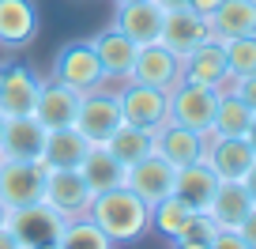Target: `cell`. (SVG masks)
<instances>
[{
    "label": "cell",
    "instance_id": "obj_1",
    "mask_svg": "<svg viewBox=\"0 0 256 249\" xmlns=\"http://www.w3.org/2000/svg\"><path fill=\"white\" fill-rule=\"evenodd\" d=\"M87 219H94L106 230V238L113 245H120V241H136L151 226V204L140 200L128 185H117V189L94 193V200L87 208Z\"/></svg>",
    "mask_w": 256,
    "mask_h": 249
},
{
    "label": "cell",
    "instance_id": "obj_2",
    "mask_svg": "<svg viewBox=\"0 0 256 249\" xmlns=\"http://www.w3.org/2000/svg\"><path fill=\"white\" fill-rule=\"evenodd\" d=\"M46 174L49 166L42 159H0V204L8 211L16 208H30L42 200V189H46Z\"/></svg>",
    "mask_w": 256,
    "mask_h": 249
},
{
    "label": "cell",
    "instance_id": "obj_3",
    "mask_svg": "<svg viewBox=\"0 0 256 249\" xmlns=\"http://www.w3.org/2000/svg\"><path fill=\"white\" fill-rule=\"evenodd\" d=\"M117 102H120V117L128 125H140V129H151L158 136L170 121V95L158 87H147V83H132L124 80V87L117 91Z\"/></svg>",
    "mask_w": 256,
    "mask_h": 249
},
{
    "label": "cell",
    "instance_id": "obj_4",
    "mask_svg": "<svg viewBox=\"0 0 256 249\" xmlns=\"http://www.w3.org/2000/svg\"><path fill=\"white\" fill-rule=\"evenodd\" d=\"M218 87H204V83H188L181 80L174 91H170V117L174 125H184L192 132H211V121H215L218 110Z\"/></svg>",
    "mask_w": 256,
    "mask_h": 249
},
{
    "label": "cell",
    "instance_id": "obj_5",
    "mask_svg": "<svg viewBox=\"0 0 256 249\" xmlns=\"http://www.w3.org/2000/svg\"><path fill=\"white\" fill-rule=\"evenodd\" d=\"M53 80L64 83V87H72V91H80V95L102 87L106 72H102V65H98L94 46H90V42H68V46L53 57Z\"/></svg>",
    "mask_w": 256,
    "mask_h": 249
},
{
    "label": "cell",
    "instance_id": "obj_6",
    "mask_svg": "<svg viewBox=\"0 0 256 249\" xmlns=\"http://www.w3.org/2000/svg\"><path fill=\"white\" fill-rule=\"evenodd\" d=\"M8 226H12V234L19 238L23 249H42V245H56V238L64 230V215L53 211L46 200H38L30 208L8 211Z\"/></svg>",
    "mask_w": 256,
    "mask_h": 249
},
{
    "label": "cell",
    "instance_id": "obj_7",
    "mask_svg": "<svg viewBox=\"0 0 256 249\" xmlns=\"http://www.w3.org/2000/svg\"><path fill=\"white\" fill-rule=\"evenodd\" d=\"M120 102H117V91H110L102 83V87L87 91V95L80 98V113H76V129L83 132V136L90 140V144H102L106 136H110L113 129L120 125Z\"/></svg>",
    "mask_w": 256,
    "mask_h": 249
},
{
    "label": "cell",
    "instance_id": "obj_8",
    "mask_svg": "<svg viewBox=\"0 0 256 249\" xmlns=\"http://www.w3.org/2000/svg\"><path fill=\"white\" fill-rule=\"evenodd\" d=\"M215 34H211V23L200 16V12L192 8H174L162 16V31H158V46H166L170 53H177L184 61V57L192 53V49H200L204 42H211Z\"/></svg>",
    "mask_w": 256,
    "mask_h": 249
},
{
    "label": "cell",
    "instance_id": "obj_9",
    "mask_svg": "<svg viewBox=\"0 0 256 249\" xmlns=\"http://www.w3.org/2000/svg\"><path fill=\"white\" fill-rule=\"evenodd\" d=\"M42 200H46L53 211H60L64 219H76V215H87L94 193H90V185L83 181L80 170H49Z\"/></svg>",
    "mask_w": 256,
    "mask_h": 249
},
{
    "label": "cell",
    "instance_id": "obj_10",
    "mask_svg": "<svg viewBox=\"0 0 256 249\" xmlns=\"http://www.w3.org/2000/svg\"><path fill=\"white\" fill-rule=\"evenodd\" d=\"M174 177H177V166L166 162L158 151H151V155H144L140 162L124 166V185L140 196V200H147V204H158L162 196L174 193Z\"/></svg>",
    "mask_w": 256,
    "mask_h": 249
},
{
    "label": "cell",
    "instance_id": "obj_11",
    "mask_svg": "<svg viewBox=\"0 0 256 249\" xmlns=\"http://www.w3.org/2000/svg\"><path fill=\"white\" fill-rule=\"evenodd\" d=\"M128 80H132V83H147V87H158V91H166V95H170V91L181 83V57L170 53V49L158 46V42L140 46L136 65H132Z\"/></svg>",
    "mask_w": 256,
    "mask_h": 249
},
{
    "label": "cell",
    "instance_id": "obj_12",
    "mask_svg": "<svg viewBox=\"0 0 256 249\" xmlns=\"http://www.w3.org/2000/svg\"><path fill=\"white\" fill-rule=\"evenodd\" d=\"M252 147L245 144V136H215L208 132L204 140V162L215 170L218 181H241L245 170L252 166Z\"/></svg>",
    "mask_w": 256,
    "mask_h": 249
},
{
    "label": "cell",
    "instance_id": "obj_13",
    "mask_svg": "<svg viewBox=\"0 0 256 249\" xmlns=\"http://www.w3.org/2000/svg\"><path fill=\"white\" fill-rule=\"evenodd\" d=\"M162 16H166V12H162L154 0H124V4H117V12H113V27H117L124 38H132L136 46H151V42H158Z\"/></svg>",
    "mask_w": 256,
    "mask_h": 249
},
{
    "label": "cell",
    "instance_id": "obj_14",
    "mask_svg": "<svg viewBox=\"0 0 256 249\" xmlns=\"http://www.w3.org/2000/svg\"><path fill=\"white\" fill-rule=\"evenodd\" d=\"M80 91L64 87V83L56 80H42L38 87V102H34V117L49 129H68V125H76V113H80Z\"/></svg>",
    "mask_w": 256,
    "mask_h": 249
},
{
    "label": "cell",
    "instance_id": "obj_15",
    "mask_svg": "<svg viewBox=\"0 0 256 249\" xmlns=\"http://www.w3.org/2000/svg\"><path fill=\"white\" fill-rule=\"evenodd\" d=\"M42 147H46V125H42L34 113L23 117H8L4 125V136H0V159H42Z\"/></svg>",
    "mask_w": 256,
    "mask_h": 249
},
{
    "label": "cell",
    "instance_id": "obj_16",
    "mask_svg": "<svg viewBox=\"0 0 256 249\" xmlns=\"http://www.w3.org/2000/svg\"><path fill=\"white\" fill-rule=\"evenodd\" d=\"M38 87H42V80H38V76H34L26 65H8V68H0V110L8 113V117L34 113Z\"/></svg>",
    "mask_w": 256,
    "mask_h": 249
},
{
    "label": "cell",
    "instance_id": "obj_17",
    "mask_svg": "<svg viewBox=\"0 0 256 249\" xmlns=\"http://www.w3.org/2000/svg\"><path fill=\"white\" fill-rule=\"evenodd\" d=\"M90 46H94V53H98V65H102V72H106V83L128 80V72L136 65V53H140L136 42L124 38V34L110 23L98 38H90Z\"/></svg>",
    "mask_w": 256,
    "mask_h": 249
},
{
    "label": "cell",
    "instance_id": "obj_18",
    "mask_svg": "<svg viewBox=\"0 0 256 249\" xmlns=\"http://www.w3.org/2000/svg\"><path fill=\"white\" fill-rule=\"evenodd\" d=\"M181 80L204 83V87H218V91H222L226 83L234 80V76H230V65H226L222 46L211 38V42H204L200 49H192V53L181 61Z\"/></svg>",
    "mask_w": 256,
    "mask_h": 249
},
{
    "label": "cell",
    "instance_id": "obj_19",
    "mask_svg": "<svg viewBox=\"0 0 256 249\" xmlns=\"http://www.w3.org/2000/svg\"><path fill=\"white\" fill-rule=\"evenodd\" d=\"M38 38V8L34 0H0V46L23 49Z\"/></svg>",
    "mask_w": 256,
    "mask_h": 249
},
{
    "label": "cell",
    "instance_id": "obj_20",
    "mask_svg": "<svg viewBox=\"0 0 256 249\" xmlns=\"http://www.w3.org/2000/svg\"><path fill=\"white\" fill-rule=\"evenodd\" d=\"M87 147H90V140L83 136L76 125H68V129H49L46 147H42V162H46L49 170H80Z\"/></svg>",
    "mask_w": 256,
    "mask_h": 249
},
{
    "label": "cell",
    "instance_id": "obj_21",
    "mask_svg": "<svg viewBox=\"0 0 256 249\" xmlns=\"http://www.w3.org/2000/svg\"><path fill=\"white\" fill-rule=\"evenodd\" d=\"M218 189V177L208 162H188V166H177V177H174V196H181L192 211H208L211 196Z\"/></svg>",
    "mask_w": 256,
    "mask_h": 249
},
{
    "label": "cell",
    "instance_id": "obj_22",
    "mask_svg": "<svg viewBox=\"0 0 256 249\" xmlns=\"http://www.w3.org/2000/svg\"><path fill=\"white\" fill-rule=\"evenodd\" d=\"M204 140H208L204 132H192V129H184V125H174V121H170L166 129L154 136V151L166 162H174V166H188V162L204 159Z\"/></svg>",
    "mask_w": 256,
    "mask_h": 249
},
{
    "label": "cell",
    "instance_id": "obj_23",
    "mask_svg": "<svg viewBox=\"0 0 256 249\" xmlns=\"http://www.w3.org/2000/svg\"><path fill=\"white\" fill-rule=\"evenodd\" d=\"M248 208H252V196L245 193V185L241 181H218L215 196L208 204V215L218 223V230H238L241 219L248 215Z\"/></svg>",
    "mask_w": 256,
    "mask_h": 249
},
{
    "label": "cell",
    "instance_id": "obj_24",
    "mask_svg": "<svg viewBox=\"0 0 256 249\" xmlns=\"http://www.w3.org/2000/svg\"><path fill=\"white\" fill-rule=\"evenodd\" d=\"M215 42L222 38H241V34H256V0H222L208 16Z\"/></svg>",
    "mask_w": 256,
    "mask_h": 249
},
{
    "label": "cell",
    "instance_id": "obj_25",
    "mask_svg": "<svg viewBox=\"0 0 256 249\" xmlns=\"http://www.w3.org/2000/svg\"><path fill=\"white\" fill-rule=\"evenodd\" d=\"M102 144H106V151H110L120 166H132V162H140L144 155L154 151V132H151V129H140V125H128V121H120V125L102 140Z\"/></svg>",
    "mask_w": 256,
    "mask_h": 249
},
{
    "label": "cell",
    "instance_id": "obj_26",
    "mask_svg": "<svg viewBox=\"0 0 256 249\" xmlns=\"http://www.w3.org/2000/svg\"><path fill=\"white\" fill-rule=\"evenodd\" d=\"M80 174H83V181L90 185V193H106V189L124 185V166L106 151V144L87 147V155H83V162H80Z\"/></svg>",
    "mask_w": 256,
    "mask_h": 249
},
{
    "label": "cell",
    "instance_id": "obj_27",
    "mask_svg": "<svg viewBox=\"0 0 256 249\" xmlns=\"http://www.w3.org/2000/svg\"><path fill=\"white\" fill-rule=\"evenodd\" d=\"M248 121H252V110L234 95L230 87H222L218 95V110H215V121H211V132L215 136H245Z\"/></svg>",
    "mask_w": 256,
    "mask_h": 249
},
{
    "label": "cell",
    "instance_id": "obj_28",
    "mask_svg": "<svg viewBox=\"0 0 256 249\" xmlns=\"http://www.w3.org/2000/svg\"><path fill=\"white\" fill-rule=\"evenodd\" d=\"M56 249H113V241L106 238V230L87 215L64 219V230L56 238Z\"/></svg>",
    "mask_w": 256,
    "mask_h": 249
},
{
    "label": "cell",
    "instance_id": "obj_29",
    "mask_svg": "<svg viewBox=\"0 0 256 249\" xmlns=\"http://www.w3.org/2000/svg\"><path fill=\"white\" fill-rule=\"evenodd\" d=\"M192 215H196V211H192L181 196H174V193L162 196L158 204H151V226L158 234H166L170 241H177V234L184 230V223H188Z\"/></svg>",
    "mask_w": 256,
    "mask_h": 249
},
{
    "label": "cell",
    "instance_id": "obj_30",
    "mask_svg": "<svg viewBox=\"0 0 256 249\" xmlns=\"http://www.w3.org/2000/svg\"><path fill=\"white\" fill-rule=\"evenodd\" d=\"M226 53L230 76H256V34H241V38H222L218 42Z\"/></svg>",
    "mask_w": 256,
    "mask_h": 249
},
{
    "label": "cell",
    "instance_id": "obj_31",
    "mask_svg": "<svg viewBox=\"0 0 256 249\" xmlns=\"http://www.w3.org/2000/svg\"><path fill=\"white\" fill-rule=\"evenodd\" d=\"M215 234H218V223L208 215V211H196V215L184 223V230L177 234V241H200V245H211Z\"/></svg>",
    "mask_w": 256,
    "mask_h": 249
},
{
    "label": "cell",
    "instance_id": "obj_32",
    "mask_svg": "<svg viewBox=\"0 0 256 249\" xmlns=\"http://www.w3.org/2000/svg\"><path fill=\"white\" fill-rule=\"evenodd\" d=\"M226 87H230L234 95H238L241 102H245L248 110L256 113V76H238V80H230V83H226Z\"/></svg>",
    "mask_w": 256,
    "mask_h": 249
},
{
    "label": "cell",
    "instance_id": "obj_33",
    "mask_svg": "<svg viewBox=\"0 0 256 249\" xmlns=\"http://www.w3.org/2000/svg\"><path fill=\"white\" fill-rule=\"evenodd\" d=\"M211 249H248L245 238H241L238 230H218L215 238H211Z\"/></svg>",
    "mask_w": 256,
    "mask_h": 249
},
{
    "label": "cell",
    "instance_id": "obj_34",
    "mask_svg": "<svg viewBox=\"0 0 256 249\" xmlns=\"http://www.w3.org/2000/svg\"><path fill=\"white\" fill-rule=\"evenodd\" d=\"M238 234H241V238H245V245H248V249H256V204H252V208H248V215L241 219Z\"/></svg>",
    "mask_w": 256,
    "mask_h": 249
},
{
    "label": "cell",
    "instance_id": "obj_35",
    "mask_svg": "<svg viewBox=\"0 0 256 249\" xmlns=\"http://www.w3.org/2000/svg\"><path fill=\"white\" fill-rule=\"evenodd\" d=\"M218 4H222V0H188V8H192V12H200V16H204V19H208V16H211V12H215V8H218Z\"/></svg>",
    "mask_w": 256,
    "mask_h": 249
},
{
    "label": "cell",
    "instance_id": "obj_36",
    "mask_svg": "<svg viewBox=\"0 0 256 249\" xmlns=\"http://www.w3.org/2000/svg\"><path fill=\"white\" fill-rule=\"evenodd\" d=\"M241 185H245V193L252 196V204H256V159H252V166L245 170V177H241Z\"/></svg>",
    "mask_w": 256,
    "mask_h": 249
},
{
    "label": "cell",
    "instance_id": "obj_37",
    "mask_svg": "<svg viewBox=\"0 0 256 249\" xmlns=\"http://www.w3.org/2000/svg\"><path fill=\"white\" fill-rule=\"evenodd\" d=\"M0 249H23V245H19V238L12 234V226H8V223L0 226Z\"/></svg>",
    "mask_w": 256,
    "mask_h": 249
},
{
    "label": "cell",
    "instance_id": "obj_38",
    "mask_svg": "<svg viewBox=\"0 0 256 249\" xmlns=\"http://www.w3.org/2000/svg\"><path fill=\"white\" fill-rule=\"evenodd\" d=\"M245 144L252 147V155H256V113H252V121H248V129H245Z\"/></svg>",
    "mask_w": 256,
    "mask_h": 249
},
{
    "label": "cell",
    "instance_id": "obj_39",
    "mask_svg": "<svg viewBox=\"0 0 256 249\" xmlns=\"http://www.w3.org/2000/svg\"><path fill=\"white\" fill-rule=\"evenodd\" d=\"M162 12H174V8H188V0H154Z\"/></svg>",
    "mask_w": 256,
    "mask_h": 249
},
{
    "label": "cell",
    "instance_id": "obj_40",
    "mask_svg": "<svg viewBox=\"0 0 256 249\" xmlns=\"http://www.w3.org/2000/svg\"><path fill=\"white\" fill-rule=\"evenodd\" d=\"M4 125H8V113L0 110V136H4Z\"/></svg>",
    "mask_w": 256,
    "mask_h": 249
},
{
    "label": "cell",
    "instance_id": "obj_41",
    "mask_svg": "<svg viewBox=\"0 0 256 249\" xmlns=\"http://www.w3.org/2000/svg\"><path fill=\"white\" fill-rule=\"evenodd\" d=\"M8 223V208H4V204H0V226Z\"/></svg>",
    "mask_w": 256,
    "mask_h": 249
},
{
    "label": "cell",
    "instance_id": "obj_42",
    "mask_svg": "<svg viewBox=\"0 0 256 249\" xmlns=\"http://www.w3.org/2000/svg\"><path fill=\"white\" fill-rule=\"evenodd\" d=\"M42 249H56V245H42Z\"/></svg>",
    "mask_w": 256,
    "mask_h": 249
},
{
    "label": "cell",
    "instance_id": "obj_43",
    "mask_svg": "<svg viewBox=\"0 0 256 249\" xmlns=\"http://www.w3.org/2000/svg\"><path fill=\"white\" fill-rule=\"evenodd\" d=\"M117 4H124V0H117Z\"/></svg>",
    "mask_w": 256,
    "mask_h": 249
}]
</instances>
